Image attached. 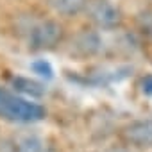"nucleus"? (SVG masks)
I'll use <instances>...</instances> for the list:
<instances>
[{"mask_svg": "<svg viewBox=\"0 0 152 152\" xmlns=\"http://www.w3.org/2000/svg\"><path fill=\"white\" fill-rule=\"evenodd\" d=\"M0 116L11 122L31 124V122L43 120L45 109L36 102H29L18 95H13L4 88H0Z\"/></svg>", "mask_w": 152, "mask_h": 152, "instance_id": "f257e3e1", "label": "nucleus"}, {"mask_svg": "<svg viewBox=\"0 0 152 152\" xmlns=\"http://www.w3.org/2000/svg\"><path fill=\"white\" fill-rule=\"evenodd\" d=\"M84 11L99 29H116L122 23L120 9L109 0H88Z\"/></svg>", "mask_w": 152, "mask_h": 152, "instance_id": "f03ea898", "label": "nucleus"}, {"mask_svg": "<svg viewBox=\"0 0 152 152\" xmlns=\"http://www.w3.org/2000/svg\"><path fill=\"white\" fill-rule=\"evenodd\" d=\"M63 38V27L54 20H43L32 25L29 32V47L32 50H45L56 47Z\"/></svg>", "mask_w": 152, "mask_h": 152, "instance_id": "7ed1b4c3", "label": "nucleus"}, {"mask_svg": "<svg viewBox=\"0 0 152 152\" xmlns=\"http://www.w3.org/2000/svg\"><path fill=\"white\" fill-rule=\"evenodd\" d=\"M124 138H125V141H129L131 145H136L140 148L152 147V118L129 124L124 129Z\"/></svg>", "mask_w": 152, "mask_h": 152, "instance_id": "20e7f679", "label": "nucleus"}, {"mask_svg": "<svg viewBox=\"0 0 152 152\" xmlns=\"http://www.w3.org/2000/svg\"><path fill=\"white\" fill-rule=\"evenodd\" d=\"M47 4L63 16H75L86 9L88 0H47Z\"/></svg>", "mask_w": 152, "mask_h": 152, "instance_id": "39448f33", "label": "nucleus"}, {"mask_svg": "<svg viewBox=\"0 0 152 152\" xmlns=\"http://www.w3.org/2000/svg\"><path fill=\"white\" fill-rule=\"evenodd\" d=\"M11 83H13V86H15L16 91H20V93H23V95H27L31 99H39V97L45 95L43 84H39L36 81L25 79V77H13Z\"/></svg>", "mask_w": 152, "mask_h": 152, "instance_id": "423d86ee", "label": "nucleus"}, {"mask_svg": "<svg viewBox=\"0 0 152 152\" xmlns=\"http://www.w3.org/2000/svg\"><path fill=\"white\" fill-rule=\"evenodd\" d=\"M100 47V39L97 34L93 32H83L77 36V39H75V48H77L83 56H91L99 50Z\"/></svg>", "mask_w": 152, "mask_h": 152, "instance_id": "0eeeda50", "label": "nucleus"}, {"mask_svg": "<svg viewBox=\"0 0 152 152\" xmlns=\"http://www.w3.org/2000/svg\"><path fill=\"white\" fill-rule=\"evenodd\" d=\"M18 152H47L45 143L36 138V136H27L20 141L18 145Z\"/></svg>", "mask_w": 152, "mask_h": 152, "instance_id": "6e6552de", "label": "nucleus"}, {"mask_svg": "<svg viewBox=\"0 0 152 152\" xmlns=\"http://www.w3.org/2000/svg\"><path fill=\"white\" fill-rule=\"evenodd\" d=\"M31 68H32L34 73H38V75H41V77H45L47 81H50V79L54 77V70H52L50 63L45 61V59H38V61H34V63L31 64Z\"/></svg>", "mask_w": 152, "mask_h": 152, "instance_id": "1a4fd4ad", "label": "nucleus"}, {"mask_svg": "<svg viewBox=\"0 0 152 152\" xmlns=\"http://www.w3.org/2000/svg\"><path fill=\"white\" fill-rule=\"evenodd\" d=\"M141 91L145 95H152V75H147L141 79Z\"/></svg>", "mask_w": 152, "mask_h": 152, "instance_id": "9d476101", "label": "nucleus"}, {"mask_svg": "<svg viewBox=\"0 0 152 152\" xmlns=\"http://www.w3.org/2000/svg\"><path fill=\"white\" fill-rule=\"evenodd\" d=\"M109 152H124V150H120V148H111Z\"/></svg>", "mask_w": 152, "mask_h": 152, "instance_id": "9b49d317", "label": "nucleus"}]
</instances>
